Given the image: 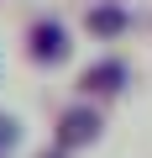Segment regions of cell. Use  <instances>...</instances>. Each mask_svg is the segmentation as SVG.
Returning <instances> with one entry per match:
<instances>
[{
  "mask_svg": "<svg viewBox=\"0 0 152 158\" xmlns=\"http://www.w3.org/2000/svg\"><path fill=\"white\" fill-rule=\"evenodd\" d=\"M84 21H89V32H95V37H121L131 16H126L121 6H110V0H105V6H95V11L84 16Z\"/></svg>",
  "mask_w": 152,
  "mask_h": 158,
  "instance_id": "cell-4",
  "label": "cell"
},
{
  "mask_svg": "<svg viewBox=\"0 0 152 158\" xmlns=\"http://www.w3.org/2000/svg\"><path fill=\"white\" fill-rule=\"evenodd\" d=\"M100 137V116L89 111V106H73V111H63V121H58V148L68 153V148H84V142H95Z\"/></svg>",
  "mask_w": 152,
  "mask_h": 158,
  "instance_id": "cell-1",
  "label": "cell"
},
{
  "mask_svg": "<svg viewBox=\"0 0 152 158\" xmlns=\"http://www.w3.org/2000/svg\"><path fill=\"white\" fill-rule=\"evenodd\" d=\"M121 85H126V63L121 58H100V63L84 69V90H95V95H115Z\"/></svg>",
  "mask_w": 152,
  "mask_h": 158,
  "instance_id": "cell-3",
  "label": "cell"
},
{
  "mask_svg": "<svg viewBox=\"0 0 152 158\" xmlns=\"http://www.w3.org/2000/svg\"><path fill=\"white\" fill-rule=\"evenodd\" d=\"M32 58L37 63H63L68 58V32L58 21H37L32 27Z\"/></svg>",
  "mask_w": 152,
  "mask_h": 158,
  "instance_id": "cell-2",
  "label": "cell"
},
{
  "mask_svg": "<svg viewBox=\"0 0 152 158\" xmlns=\"http://www.w3.org/2000/svg\"><path fill=\"white\" fill-rule=\"evenodd\" d=\"M42 158H63V148H53V153H42Z\"/></svg>",
  "mask_w": 152,
  "mask_h": 158,
  "instance_id": "cell-6",
  "label": "cell"
},
{
  "mask_svg": "<svg viewBox=\"0 0 152 158\" xmlns=\"http://www.w3.org/2000/svg\"><path fill=\"white\" fill-rule=\"evenodd\" d=\"M16 137H21V127H16V121H11V116H0V148H11V142H16Z\"/></svg>",
  "mask_w": 152,
  "mask_h": 158,
  "instance_id": "cell-5",
  "label": "cell"
}]
</instances>
